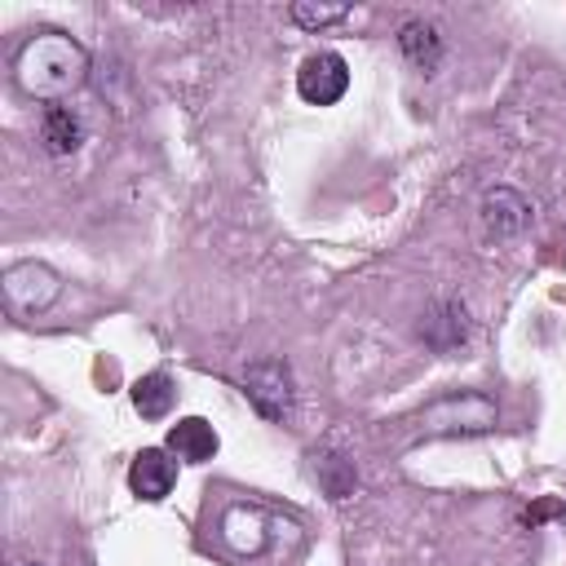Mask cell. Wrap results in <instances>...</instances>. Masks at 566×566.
<instances>
[{
  "instance_id": "obj_1",
  "label": "cell",
  "mask_w": 566,
  "mask_h": 566,
  "mask_svg": "<svg viewBox=\"0 0 566 566\" xmlns=\"http://www.w3.org/2000/svg\"><path fill=\"white\" fill-rule=\"evenodd\" d=\"M84 75H88V53L62 31H35L13 53L18 88L40 102H57V97L75 93L84 84Z\"/></svg>"
},
{
  "instance_id": "obj_2",
  "label": "cell",
  "mask_w": 566,
  "mask_h": 566,
  "mask_svg": "<svg viewBox=\"0 0 566 566\" xmlns=\"http://www.w3.org/2000/svg\"><path fill=\"white\" fill-rule=\"evenodd\" d=\"M4 305L18 314V318H35L44 314L57 296H62V279L57 270H49L44 261H18L4 270Z\"/></svg>"
},
{
  "instance_id": "obj_3",
  "label": "cell",
  "mask_w": 566,
  "mask_h": 566,
  "mask_svg": "<svg viewBox=\"0 0 566 566\" xmlns=\"http://www.w3.org/2000/svg\"><path fill=\"white\" fill-rule=\"evenodd\" d=\"M243 394L252 398V407L265 416V420H283L292 411V371L279 363V358H265V363H252L243 371Z\"/></svg>"
},
{
  "instance_id": "obj_4",
  "label": "cell",
  "mask_w": 566,
  "mask_h": 566,
  "mask_svg": "<svg viewBox=\"0 0 566 566\" xmlns=\"http://www.w3.org/2000/svg\"><path fill=\"white\" fill-rule=\"evenodd\" d=\"M345 88H349V66L340 53H310L296 71V93L310 106H332L345 97Z\"/></svg>"
},
{
  "instance_id": "obj_5",
  "label": "cell",
  "mask_w": 566,
  "mask_h": 566,
  "mask_svg": "<svg viewBox=\"0 0 566 566\" xmlns=\"http://www.w3.org/2000/svg\"><path fill=\"white\" fill-rule=\"evenodd\" d=\"M478 217H482V230L491 239H513V234H522L531 226V203L513 186H495V190L482 195Z\"/></svg>"
},
{
  "instance_id": "obj_6",
  "label": "cell",
  "mask_w": 566,
  "mask_h": 566,
  "mask_svg": "<svg viewBox=\"0 0 566 566\" xmlns=\"http://www.w3.org/2000/svg\"><path fill=\"white\" fill-rule=\"evenodd\" d=\"M172 482H177V464H172L159 447L137 451V460H133V469H128L133 495H142V500H164V495L172 491Z\"/></svg>"
},
{
  "instance_id": "obj_7",
  "label": "cell",
  "mask_w": 566,
  "mask_h": 566,
  "mask_svg": "<svg viewBox=\"0 0 566 566\" xmlns=\"http://www.w3.org/2000/svg\"><path fill=\"white\" fill-rule=\"evenodd\" d=\"M168 451L177 460H186V464H203V460L217 455V433H212V424L203 416H186V420H177L168 429Z\"/></svg>"
},
{
  "instance_id": "obj_8",
  "label": "cell",
  "mask_w": 566,
  "mask_h": 566,
  "mask_svg": "<svg viewBox=\"0 0 566 566\" xmlns=\"http://www.w3.org/2000/svg\"><path fill=\"white\" fill-rule=\"evenodd\" d=\"M398 49H402V57L416 66V71H433L438 66V57H442V40H438V31L429 27V22H402V31H398Z\"/></svg>"
},
{
  "instance_id": "obj_9",
  "label": "cell",
  "mask_w": 566,
  "mask_h": 566,
  "mask_svg": "<svg viewBox=\"0 0 566 566\" xmlns=\"http://www.w3.org/2000/svg\"><path fill=\"white\" fill-rule=\"evenodd\" d=\"M40 142H44L49 155H71L84 142V128H80V119L66 106H44V115H40Z\"/></svg>"
},
{
  "instance_id": "obj_10",
  "label": "cell",
  "mask_w": 566,
  "mask_h": 566,
  "mask_svg": "<svg viewBox=\"0 0 566 566\" xmlns=\"http://www.w3.org/2000/svg\"><path fill=\"white\" fill-rule=\"evenodd\" d=\"M464 327H469L464 323V305H455V301L420 314V340H429L433 349H451L455 340H464Z\"/></svg>"
},
{
  "instance_id": "obj_11",
  "label": "cell",
  "mask_w": 566,
  "mask_h": 566,
  "mask_svg": "<svg viewBox=\"0 0 566 566\" xmlns=\"http://www.w3.org/2000/svg\"><path fill=\"white\" fill-rule=\"evenodd\" d=\"M221 535H226L239 553H256V548L265 544V517H261L256 509H248V504H230V509L221 513Z\"/></svg>"
},
{
  "instance_id": "obj_12",
  "label": "cell",
  "mask_w": 566,
  "mask_h": 566,
  "mask_svg": "<svg viewBox=\"0 0 566 566\" xmlns=\"http://www.w3.org/2000/svg\"><path fill=\"white\" fill-rule=\"evenodd\" d=\"M172 398H177V389L164 371H150V376L133 380V407L142 411V420H164L172 411Z\"/></svg>"
},
{
  "instance_id": "obj_13",
  "label": "cell",
  "mask_w": 566,
  "mask_h": 566,
  "mask_svg": "<svg viewBox=\"0 0 566 566\" xmlns=\"http://www.w3.org/2000/svg\"><path fill=\"white\" fill-rule=\"evenodd\" d=\"M287 13H292V22H296V27H305V31H323V27H332V22H345V18H349V9H345V4H292Z\"/></svg>"
},
{
  "instance_id": "obj_14",
  "label": "cell",
  "mask_w": 566,
  "mask_h": 566,
  "mask_svg": "<svg viewBox=\"0 0 566 566\" xmlns=\"http://www.w3.org/2000/svg\"><path fill=\"white\" fill-rule=\"evenodd\" d=\"M22 566H35V562H22Z\"/></svg>"
},
{
  "instance_id": "obj_15",
  "label": "cell",
  "mask_w": 566,
  "mask_h": 566,
  "mask_svg": "<svg viewBox=\"0 0 566 566\" xmlns=\"http://www.w3.org/2000/svg\"><path fill=\"white\" fill-rule=\"evenodd\" d=\"M562 517H566V504H562Z\"/></svg>"
}]
</instances>
